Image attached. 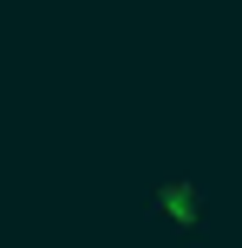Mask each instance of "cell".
I'll use <instances>...</instances> for the list:
<instances>
[{
    "mask_svg": "<svg viewBox=\"0 0 242 248\" xmlns=\"http://www.w3.org/2000/svg\"><path fill=\"white\" fill-rule=\"evenodd\" d=\"M144 222L157 229V235L170 242H203L210 222H216V189H210V176L183 170V163H170V170H157L151 183H144Z\"/></svg>",
    "mask_w": 242,
    "mask_h": 248,
    "instance_id": "cell-1",
    "label": "cell"
}]
</instances>
